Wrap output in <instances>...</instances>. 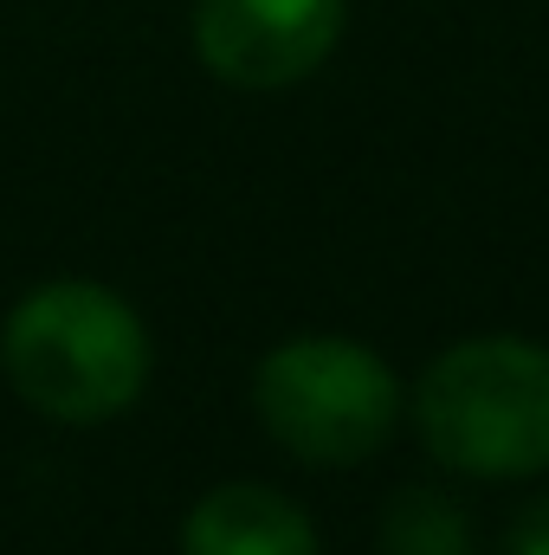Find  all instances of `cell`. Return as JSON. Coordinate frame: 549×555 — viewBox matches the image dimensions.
Segmentation results:
<instances>
[{
	"label": "cell",
	"mask_w": 549,
	"mask_h": 555,
	"mask_svg": "<svg viewBox=\"0 0 549 555\" xmlns=\"http://www.w3.org/2000/svg\"><path fill=\"white\" fill-rule=\"evenodd\" d=\"M505 555H549V491L544 498H531V504L511 517V530H505Z\"/></svg>",
	"instance_id": "cell-7"
},
{
	"label": "cell",
	"mask_w": 549,
	"mask_h": 555,
	"mask_svg": "<svg viewBox=\"0 0 549 555\" xmlns=\"http://www.w3.org/2000/svg\"><path fill=\"white\" fill-rule=\"evenodd\" d=\"M401 375L356 336H291L253 369V414L304 465H362L401 426Z\"/></svg>",
	"instance_id": "cell-3"
},
{
	"label": "cell",
	"mask_w": 549,
	"mask_h": 555,
	"mask_svg": "<svg viewBox=\"0 0 549 555\" xmlns=\"http://www.w3.org/2000/svg\"><path fill=\"white\" fill-rule=\"evenodd\" d=\"M413 433L459 478L549 472V349L531 336H465L413 388Z\"/></svg>",
	"instance_id": "cell-2"
},
{
	"label": "cell",
	"mask_w": 549,
	"mask_h": 555,
	"mask_svg": "<svg viewBox=\"0 0 549 555\" xmlns=\"http://www.w3.org/2000/svg\"><path fill=\"white\" fill-rule=\"evenodd\" d=\"M382 555H478L472 511L439 485H401L382 504Z\"/></svg>",
	"instance_id": "cell-6"
},
{
	"label": "cell",
	"mask_w": 549,
	"mask_h": 555,
	"mask_svg": "<svg viewBox=\"0 0 549 555\" xmlns=\"http://www.w3.org/2000/svg\"><path fill=\"white\" fill-rule=\"evenodd\" d=\"M349 0H194V59L233 91H291L336 52Z\"/></svg>",
	"instance_id": "cell-4"
},
{
	"label": "cell",
	"mask_w": 549,
	"mask_h": 555,
	"mask_svg": "<svg viewBox=\"0 0 549 555\" xmlns=\"http://www.w3.org/2000/svg\"><path fill=\"white\" fill-rule=\"evenodd\" d=\"M155 349L142 317L98 278H52L0 323V375L39 420L104 426L149 388Z\"/></svg>",
	"instance_id": "cell-1"
},
{
	"label": "cell",
	"mask_w": 549,
	"mask_h": 555,
	"mask_svg": "<svg viewBox=\"0 0 549 555\" xmlns=\"http://www.w3.org/2000/svg\"><path fill=\"white\" fill-rule=\"evenodd\" d=\"M181 555H317V524L297 498L259 478L214 485L181 524Z\"/></svg>",
	"instance_id": "cell-5"
}]
</instances>
